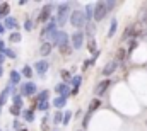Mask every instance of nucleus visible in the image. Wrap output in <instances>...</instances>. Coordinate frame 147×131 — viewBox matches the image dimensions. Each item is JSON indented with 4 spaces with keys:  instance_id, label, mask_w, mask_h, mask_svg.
I'll return each instance as SVG.
<instances>
[{
    "instance_id": "f257e3e1",
    "label": "nucleus",
    "mask_w": 147,
    "mask_h": 131,
    "mask_svg": "<svg viewBox=\"0 0 147 131\" xmlns=\"http://www.w3.org/2000/svg\"><path fill=\"white\" fill-rule=\"evenodd\" d=\"M50 39H51V44L53 46H63V44H67L69 43V34L65 32V31H55V32H51L50 34Z\"/></svg>"
},
{
    "instance_id": "f03ea898",
    "label": "nucleus",
    "mask_w": 147,
    "mask_h": 131,
    "mask_svg": "<svg viewBox=\"0 0 147 131\" xmlns=\"http://www.w3.org/2000/svg\"><path fill=\"white\" fill-rule=\"evenodd\" d=\"M70 24L75 29L84 27L86 26V14L82 10H72V14H70Z\"/></svg>"
},
{
    "instance_id": "7ed1b4c3",
    "label": "nucleus",
    "mask_w": 147,
    "mask_h": 131,
    "mask_svg": "<svg viewBox=\"0 0 147 131\" xmlns=\"http://www.w3.org/2000/svg\"><path fill=\"white\" fill-rule=\"evenodd\" d=\"M69 12H70L69 3H60V7H58V15H57L58 27H63V26L67 24V19H70V17H69Z\"/></svg>"
},
{
    "instance_id": "20e7f679",
    "label": "nucleus",
    "mask_w": 147,
    "mask_h": 131,
    "mask_svg": "<svg viewBox=\"0 0 147 131\" xmlns=\"http://www.w3.org/2000/svg\"><path fill=\"white\" fill-rule=\"evenodd\" d=\"M108 14V7H106V2H98L96 7H94V20H103Z\"/></svg>"
},
{
    "instance_id": "39448f33",
    "label": "nucleus",
    "mask_w": 147,
    "mask_h": 131,
    "mask_svg": "<svg viewBox=\"0 0 147 131\" xmlns=\"http://www.w3.org/2000/svg\"><path fill=\"white\" fill-rule=\"evenodd\" d=\"M84 44V32L82 31H75L72 34V48L74 49H80Z\"/></svg>"
},
{
    "instance_id": "423d86ee",
    "label": "nucleus",
    "mask_w": 147,
    "mask_h": 131,
    "mask_svg": "<svg viewBox=\"0 0 147 131\" xmlns=\"http://www.w3.org/2000/svg\"><path fill=\"white\" fill-rule=\"evenodd\" d=\"M34 94H36V85L33 82H26V84L21 85V95L29 97V95H34Z\"/></svg>"
},
{
    "instance_id": "0eeeda50",
    "label": "nucleus",
    "mask_w": 147,
    "mask_h": 131,
    "mask_svg": "<svg viewBox=\"0 0 147 131\" xmlns=\"http://www.w3.org/2000/svg\"><path fill=\"white\" fill-rule=\"evenodd\" d=\"M51 9H53V5H51V3H46V5L43 7V10H41L39 17H38V22H45V20H48L50 15H51Z\"/></svg>"
},
{
    "instance_id": "6e6552de",
    "label": "nucleus",
    "mask_w": 147,
    "mask_h": 131,
    "mask_svg": "<svg viewBox=\"0 0 147 131\" xmlns=\"http://www.w3.org/2000/svg\"><path fill=\"white\" fill-rule=\"evenodd\" d=\"M55 90H57L63 99H69V95H72V90L69 89V85H67L65 82H63V84H58V85L55 87Z\"/></svg>"
},
{
    "instance_id": "1a4fd4ad",
    "label": "nucleus",
    "mask_w": 147,
    "mask_h": 131,
    "mask_svg": "<svg viewBox=\"0 0 147 131\" xmlns=\"http://www.w3.org/2000/svg\"><path fill=\"white\" fill-rule=\"evenodd\" d=\"M110 84H111V80H103V82H99L98 85H96V89H94V94L96 95H103L106 90H108V87H110Z\"/></svg>"
},
{
    "instance_id": "9d476101",
    "label": "nucleus",
    "mask_w": 147,
    "mask_h": 131,
    "mask_svg": "<svg viewBox=\"0 0 147 131\" xmlns=\"http://www.w3.org/2000/svg\"><path fill=\"white\" fill-rule=\"evenodd\" d=\"M48 68H50L48 61H36V63H34V70H36V73L41 75V77L48 72Z\"/></svg>"
},
{
    "instance_id": "9b49d317",
    "label": "nucleus",
    "mask_w": 147,
    "mask_h": 131,
    "mask_svg": "<svg viewBox=\"0 0 147 131\" xmlns=\"http://www.w3.org/2000/svg\"><path fill=\"white\" fill-rule=\"evenodd\" d=\"M118 68V61L115 60V61H110V63H106V66L103 68V75L104 77H110L111 73H115V70Z\"/></svg>"
},
{
    "instance_id": "f8f14e48",
    "label": "nucleus",
    "mask_w": 147,
    "mask_h": 131,
    "mask_svg": "<svg viewBox=\"0 0 147 131\" xmlns=\"http://www.w3.org/2000/svg\"><path fill=\"white\" fill-rule=\"evenodd\" d=\"M51 49H53V44H51V43H43L41 48H39V53H41L43 56H48V55L51 53Z\"/></svg>"
},
{
    "instance_id": "ddd939ff",
    "label": "nucleus",
    "mask_w": 147,
    "mask_h": 131,
    "mask_svg": "<svg viewBox=\"0 0 147 131\" xmlns=\"http://www.w3.org/2000/svg\"><path fill=\"white\" fill-rule=\"evenodd\" d=\"M5 29H15L17 27V20L14 17H5V22H3Z\"/></svg>"
},
{
    "instance_id": "4468645a",
    "label": "nucleus",
    "mask_w": 147,
    "mask_h": 131,
    "mask_svg": "<svg viewBox=\"0 0 147 131\" xmlns=\"http://www.w3.org/2000/svg\"><path fill=\"white\" fill-rule=\"evenodd\" d=\"M21 73L19 72H15V70H10V82H12V85H17L19 82H21Z\"/></svg>"
},
{
    "instance_id": "2eb2a0df",
    "label": "nucleus",
    "mask_w": 147,
    "mask_h": 131,
    "mask_svg": "<svg viewBox=\"0 0 147 131\" xmlns=\"http://www.w3.org/2000/svg\"><path fill=\"white\" fill-rule=\"evenodd\" d=\"M65 102H67V99H63L62 95H60V97H55V99H53V107L62 109V107H65Z\"/></svg>"
},
{
    "instance_id": "dca6fc26",
    "label": "nucleus",
    "mask_w": 147,
    "mask_h": 131,
    "mask_svg": "<svg viewBox=\"0 0 147 131\" xmlns=\"http://www.w3.org/2000/svg\"><path fill=\"white\" fill-rule=\"evenodd\" d=\"M9 12H10L9 3H0V19L2 17H9Z\"/></svg>"
},
{
    "instance_id": "f3484780",
    "label": "nucleus",
    "mask_w": 147,
    "mask_h": 131,
    "mask_svg": "<svg viewBox=\"0 0 147 131\" xmlns=\"http://www.w3.org/2000/svg\"><path fill=\"white\" fill-rule=\"evenodd\" d=\"M26 121H34V113H33V109H26V111H22V114H21Z\"/></svg>"
},
{
    "instance_id": "a211bd4d",
    "label": "nucleus",
    "mask_w": 147,
    "mask_h": 131,
    "mask_svg": "<svg viewBox=\"0 0 147 131\" xmlns=\"http://www.w3.org/2000/svg\"><path fill=\"white\" fill-rule=\"evenodd\" d=\"M72 49H74V48H72L69 43L63 44V46H60V53H62V55H72Z\"/></svg>"
},
{
    "instance_id": "6ab92c4d",
    "label": "nucleus",
    "mask_w": 147,
    "mask_h": 131,
    "mask_svg": "<svg viewBox=\"0 0 147 131\" xmlns=\"http://www.w3.org/2000/svg\"><path fill=\"white\" fill-rule=\"evenodd\" d=\"M21 75H24L26 78H31V77H33V68L26 65V66L22 68V72H21Z\"/></svg>"
},
{
    "instance_id": "aec40b11",
    "label": "nucleus",
    "mask_w": 147,
    "mask_h": 131,
    "mask_svg": "<svg viewBox=\"0 0 147 131\" xmlns=\"http://www.w3.org/2000/svg\"><path fill=\"white\" fill-rule=\"evenodd\" d=\"M80 82H82V77H80V75H75V77H72V80H70V84L74 85V89H79Z\"/></svg>"
},
{
    "instance_id": "412c9836",
    "label": "nucleus",
    "mask_w": 147,
    "mask_h": 131,
    "mask_svg": "<svg viewBox=\"0 0 147 131\" xmlns=\"http://www.w3.org/2000/svg\"><path fill=\"white\" fill-rule=\"evenodd\" d=\"M116 27H118V22H116V19H113V20H111V26H110V32H108L110 38L116 32Z\"/></svg>"
},
{
    "instance_id": "4be33fe9",
    "label": "nucleus",
    "mask_w": 147,
    "mask_h": 131,
    "mask_svg": "<svg viewBox=\"0 0 147 131\" xmlns=\"http://www.w3.org/2000/svg\"><path fill=\"white\" fill-rule=\"evenodd\" d=\"M101 106V102H99V99H94V101H91V104H89V113H92V111H96L98 107Z\"/></svg>"
},
{
    "instance_id": "5701e85b",
    "label": "nucleus",
    "mask_w": 147,
    "mask_h": 131,
    "mask_svg": "<svg viewBox=\"0 0 147 131\" xmlns=\"http://www.w3.org/2000/svg\"><path fill=\"white\" fill-rule=\"evenodd\" d=\"M92 17H94V7L89 3L87 9H86V19H92Z\"/></svg>"
},
{
    "instance_id": "b1692460",
    "label": "nucleus",
    "mask_w": 147,
    "mask_h": 131,
    "mask_svg": "<svg viewBox=\"0 0 147 131\" xmlns=\"http://www.w3.org/2000/svg\"><path fill=\"white\" fill-rule=\"evenodd\" d=\"M48 95H50V92H48V90H41V92H39V95H38V101H39V102H46Z\"/></svg>"
},
{
    "instance_id": "393cba45",
    "label": "nucleus",
    "mask_w": 147,
    "mask_h": 131,
    "mask_svg": "<svg viewBox=\"0 0 147 131\" xmlns=\"http://www.w3.org/2000/svg\"><path fill=\"white\" fill-rule=\"evenodd\" d=\"M62 121H63V113L57 111V113H55V116H53V123H55V124H58V123H62Z\"/></svg>"
},
{
    "instance_id": "a878e982",
    "label": "nucleus",
    "mask_w": 147,
    "mask_h": 131,
    "mask_svg": "<svg viewBox=\"0 0 147 131\" xmlns=\"http://www.w3.org/2000/svg\"><path fill=\"white\" fill-rule=\"evenodd\" d=\"M60 75H62V78L65 80V84H69V82L72 80V75H70V72H67V70H62Z\"/></svg>"
},
{
    "instance_id": "bb28decb",
    "label": "nucleus",
    "mask_w": 147,
    "mask_h": 131,
    "mask_svg": "<svg viewBox=\"0 0 147 131\" xmlns=\"http://www.w3.org/2000/svg\"><path fill=\"white\" fill-rule=\"evenodd\" d=\"M9 39H10L12 43H19V41H21V34H19V32H10Z\"/></svg>"
},
{
    "instance_id": "cd10ccee",
    "label": "nucleus",
    "mask_w": 147,
    "mask_h": 131,
    "mask_svg": "<svg viewBox=\"0 0 147 131\" xmlns=\"http://www.w3.org/2000/svg\"><path fill=\"white\" fill-rule=\"evenodd\" d=\"M70 119H72V113H70V111H67V113H63V121H62V123H63L65 126H67V124L70 123Z\"/></svg>"
},
{
    "instance_id": "c85d7f7f",
    "label": "nucleus",
    "mask_w": 147,
    "mask_h": 131,
    "mask_svg": "<svg viewBox=\"0 0 147 131\" xmlns=\"http://www.w3.org/2000/svg\"><path fill=\"white\" fill-rule=\"evenodd\" d=\"M10 114H12V116H19V114H22V111H21L19 106H12V107H10Z\"/></svg>"
},
{
    "instance_id": "c756f323",
    "label": "nucleus",
    "mask_w": 147,
    "mask_h": 131,
    "mask_svg": "<svg viewBox=\"0 0 147 131\" xmlns=\"http://www.w3.org/2000/svg\"><path fill=\"white\" fill-rule=\"evenodd\" d=\"M125 56H127V51H125V49H118V55H116V61H122V60H125Z\"/></svg>"
},
{
    "instance_id": "7c9ffc66",
    "label": "nucleus",
    "mask_w": 147,
    "mask_h": 131,
    "mask_svg": "<svg viewBox=\"0 0 147 131\" xmlns=\"http://www.w3.org/2000/svg\"><path fill=\"white\" fill-rule=\"evenodd\" d=\"M87 46H89V51L94 55V53H96V41H94V39H89V44H87Z\"/></svg>"
},
{
    "instance_id": "2f4dec72",
    "label": "nucleus",
    "mask_w": 147,
    "mask_h": 131,
    "mask_svg": "<svg viewBox=\"0 0 147 131\" xmlns=\"http://www.w3.org/2000/svg\"><path fill=\"white\" fill-rule=\"evenodd\" d=\"M12 101H14V104H15V106L22 107V99H21V95H14V97H12Z\"/></svg>"
},
{
    "instance_id": "473e14b6",
    "label": "nucleus",
    "mask_w": 147,
    "mask_h": 131,
    "mask_svg": "<svg viewBox=\"0 0 147 131\" xmlns=\"http://www.w3.org/2000/svg\"><path fill=\"white\" fill-rule=\"evenodd\" d=\"M33 27H34V26H33V20H26V22H24V29H26V31H31Z\"/></svg>"
},
{
    "instance_id": "72a5a7b5",
    "label": "nucleus",
    "mask_w": 147,
    "mask_h": 131,
    "mask_svg": "<svg viewBox=\"0 0 147 131\" xmlns=\"http://www.w3.org/2000/svg\"><path fill=\"white\" fill-rule=\"evenodd\" d=\"M3 55H5L7 58H15V53H14L12 49H5V51H3Z\"/></svg>"
},
{
    "instance_id": "f704fd0d",
    "label": "nucleus",
    "mask_w": 147,
    "mask_h": 131,
    "mask_svg": "<svg viewBox=\"0 0 147 131\" xmlns=\"http://www.w3.org/2000/svg\"><path fill=\"white\" fill-rule=\"evenodd\" d=\"M38 109L39 111H46L48 109V102H38Z\"/></svg>"
},
{
    "instance_id": "c9c22d12",
    "label": "nucleus",
    "mask_w": 147,
    "mask_h": 131,
    "mask_svg": "<svg viewBox=\"0 0 147 131\" xmlns=\"http://www.w3.org/2000/svg\"><path fill=\"white\" fill-rule=\"evenodd\" d=\"M94 61H96L94 58H91V60H87V61H84V68H89V66H91V65H92Z\"/></svg>"
},
{
    "instance_id": "e433bc0d",
    "label": "nucleus",
    "mask_w": 147,
    "mask_h": 131,
    "mask_svg": "<svg viewBox=\"0 0 147 131\" xmlns=\"http://www.w3.org/2000/svg\"><path fill=\"white\" fill-rule=\"evenodd\" d=\"M89 118H91V113H87V114H86V118H84V128L89 124Z\"/></svg>"
},
{
    "instance_id": "4c0bfd02",
    "label": "nucleus",
    "mask_w": 147,
    "mask_h": 131,
    "mask_svg": "<svg viewBox=\"0 0 147 131\" xmlns=\"http://www.w3.org/2000/svg\"><path fill=\"white\" fill-rule=\"evenodd\" d=\"M94 29H96V27H92V24H87V32H89V34H92Z\"/></svg>"
},
{
    "instance_id": "58836bf2",
    "label": "nucleus",
    "mask_w": 147,
    "mask_h": 131,
    "mask_svg": "<svg viewBox=\"0 0 147 131\" xmlns=\"http://www.w3.org/2000/svg\"><path fill=\"white\" fill-rule=\"evenodd\" d=\"M5 51V44H3V41L0 39V53H3Z\"/></svg>"
},
{
    "instance_id": "ea45409f",
    "label": "nucleus",
    "mask_w": 147,
    "mask_h": 131,
    "mask_svg": "<svg viewBox=\"0 0 147 131\" xmlns=\"http://www.w3.org/2000/svg\"><path fill=\"white\" fill-rule=\"evenodd\" d=\"M135 46H137V41H132V43H130V49H128V51H132Z\"/></svg>"
},
{
    "instance_id": "a19ab883",
    "label": "nucleus",
    "mask_w": 147,
    "mask_h": 131,
    "mask_svg": "<svg viewBox=\"0 0 147 131\" xmlns=\"http://www.w3.org/2000/svg\"><path fill=\"white\" fill-rule=\"evenodd\" d=\"M3 60H5V55H3V53H0V66H2V63H3Z\"/></svg>"
},
{
    "instance_id": "79ce46f5",
    "label": "nucleus",
    "mask_w": 147,
    "mask_h": 131,
    "mask_svg": "<svg viewBox=\"0 0 147 131\" xmlns=\"http://www.w3.org/2000/svg\"><path fill=\"white\" fill-rule=\"evenodd\" d=\"M5 32V26L3 24H0V34H3Z\"/></svg>"
},
{
    "instance_id": "37998d69",
    "label": "nucleus",
    "mask_w": 147,
    "mask_h": 131,
    "mask_svg": "<svg viewBox=\"0 0 147 131\" xmlns=\"http://www.w3.org/2000/svg\"><path fill=\"white\" fill-rule=\"evenodd\" d=\"M2 75H3V68L0 66V77H2Z\"/></svg>"
},
{
    "instance_id": "c03bdc74",
    "label": "nucleus",
    "mask_w": 147,
    "mask_h": 131,
    "mask_svg": "<svg viewBox=\"0 0 147 131\" xmlns=\"http://www.w3.org/2000/svg\"><path fill=\"white\" fill-rule=\"evenodd\" d=\"M0 113H2V104H0Z\"/></svg>"
},
{
    "instance_id": "a18cd8bd",
    "label": "nucleus",
    "mask_w": 147,
    "mask_h": 131,
    "mask_svg": "<svg viewBox=\"0 0 147 131\" xmlns=\"http://www.w3.org/2000/svg\"><path fill=\"white\" fill-rule=\"evenodd\" d=\"M21 131H27V130H21Z\"/></svg>"
},
{
    "instance_id": "49530a36",
    "label": "nucleus",
    "mask_w": 147,
    "mask_h": 131,
    "mask_svg": "<svg viewBox=\"0 0 147 131\" xmlns=\"http://www.w3.org/2000/svg\"><path fill=\"white\" fill-rule=\"evenodd\" d=\"M0 131H2V130H0Z\"/></svg>"
}]
</instances>
